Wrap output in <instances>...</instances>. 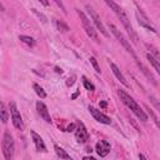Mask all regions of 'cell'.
<instances>
[{
	"instance_id": "8992f818",
	"label": "cell",
	"mask_w": 160,
	"mask_h": 160,
	"mask_svg": "<svg viewBox=\"0 0 160 160\" xmlns=\"http://www.w3.org/2000/svg\"><path fill=\"white\" fill-rule=\"evenodd\" d=\"M9 110H10V116L12 120V125L18 129V130H24V122H22V118L20 115V111L18 110V106L14 101H11L9 104Z\"/></svg>"
},
{
	"instance_id": "9a60e30c",
	"label": "cell",
	"mask_w": 160,
	"mask_h": 160,
	"mask_svg": "<svg viewBox=\"0 0 160 160\" xmlns=\"http://www.w3.org/2000/svg\"><path fill=\"white\" fill-rule=\"evenodd\" d=\"M134 60L136 61V64L139 65V68H141V71L145 74V76H146V78H148V79H149V80H150L152 84H156V82H155V79H154V76L151 75V72H149V71H148V69H146V68H145V66H144V65H142V64L139 61V59L136 58V59H134Z\"/></svg>"
},
{
	"instance_id": "5b68a950",
	"label": "cell",
	"mask_w": 160,
	"mask_h": 160,
	"mask_svg": "<svg viewBox=\"0 0 160 160\" xmlns=\"http://www.w3.org/2000/svg\"><path fill=\"white\" fill-rule=\"evenodd\" d=\"M109 29H110V31L114 34V36L118 39V41H119V42H120V44L124 46V49H125V50H126V51H128V52H129V54H130V55H131L134 59H136L138 56L135 55V52H134L132 48L130 46V42H129L126 39H125V36H124V35L120 32V30H119V29H118V28H116L114 24H109Z\"/></svg>"
},
{
	"instance_id": "ffe728a7",
	"label": "cell",
	"mask_w": 160,
	"mask_h": 160,
	"mask_svg": "<svg viewBox=\"0 0 160 160\" xmlns=\"http://www.w3.org/2000/svg\"><path fill=\"white\" fill-rule=\"evenodd\" d=\"M0 115H1V121L5 124L8 122V119H9V114H8V110L5 108V104L1 102V110H0Z\"/></svg>"
},
{
	"instance_id": "603a6c76",
	"label": "cell",
	"mask_w": 160,
	"mask_h": 160,
	"mask_svg": "<svg viewBox=\"0 0 160 160\" xmlns=\"http://www.w3.org/2000/svg\"><path fill=\"white\" fill-rule=\"evenodd\" d=\"M82 82H84V86H85L86 90H89V91H94V90H95L94 84H92L90 80H88L85 76H82Z\"/></svg>"
},
{
	"instance_id": "7a4b0ae2",
	"label": "cell",
	"mask_w": 160,
	"mask_h": 160,
	"mask_svg": "<svg viewBox=\"0 0 160 160\" xmlns=\"http://www.w3.org/2000/svg\"><path fill=\"white\" fill-rule=\"evenodd\" d=\"M119 96H120V99H121V101L141 120V121H146L148 120V114L140 108V105L126 92V91H124V90H119Z\"/></svg>"
},
{
	"instance_id": "3957f363",
	"label": "cell",
	"mask_w": 160,
	"mask_h": 160,
	"mask_svg": "<svg viewBox=\"0 0 160 160\" xmlns=\"http://www.w3.org/2000/svg\"><path fill=\"white\" fill-rule=\"evenodd\" d=\"M1 148H2V154H4L5 160H12L14 159V151H15V144H14V138L9 130L4 131Z\"/></svg>"
},
{
	"instance_id": "52a82bcc",
	"label": "cell",
	"mask_w": 160,
	"mask_h": 160,
	"mask_svg": "<svg viewBox=\"0 0 160 160\" xmlns=\"http://www.w3.org/2000/svg\"><path fill=\"white\" fill-rule=\"evenodd\" d=\"M86 10H88V14H89V16H90V20H92V22H94V25L98 28V30L104 35V36H109V32L106 31V29H105V26H104V24H102V21H101V19H100V16L95 12V10L91 8V6H86Z\"/></svg>"
},
{
	"instance_id": "4dcf8cb0",
	"label": "cell",
	"mask_w": 160,
	"mask_h": 160,
	"mask_svg": "<svg viewBox=\"0 0 160 160\" xmlns=\"http://www.w3.org/2000/svg\"><path fill=\"white\" fill-rule=\"evenodd\" d=\"M78 95H79V91H76V92H75V94H74V95H72V96H71V98H72V99H75V98H76V96H78Z\"/></svg>"
},
{
	"instance_id": "7c38bea8",
	"label": "cell",
	"mask_w": 160,
	"mask_h": 160,
	"mask_svg": "<svg viewBox=\"0 0 160 160\" xmlns=\"http://www.w3.org/2000/svg\"><path fill=\"white\" fill-rule=\"evenodd\" d=\"M95 150L99 154V156H101V158L106 156L110 152V144H109V141H106V140L98 141L96 145H95Z\"/></svg>"
},
{
	"instance_id": "e0dca14e",
	"label": "cell",
	"mask_w": 160,
	"mask_h": 160,
	"mask_svg": "<svg viewBox=\"0 0 160 160\" xmlns=\"http://www.w3.org/2000/svg\"><path fill=\"white\" fill-rule=\"evenodd\" d=\"M54 149H55L56 155H58L60 159H69V160H71V156H70L64 149H61L59 145H54Z\"/></svg>"
},
{
	"instance_id": "484cf974",
	"label": "cell",
	"mask_w": 160,
	"mask_h": 160,
	"mask_svg": "<svg viewBox=\"0 0 160 160\" xmlns=\"http://www.w3.org/2000/svg\"><path fill=\"white\" fill-rule=\"evenodd\" d=\"M32 11H34V12H35V14H36V15H38V16H39V18H41V19H42V21H44V22H45V21H46V18H45V16H44V15H42V14H40V12H38V11H36V10H35V9H32Z\"/></svg>"
},
{
	"instance_id": "7402d4cb",
	"label": "cell",
	"mask_w": 160,
	"mask_h": 160,
	"mask_svg": "<svg viewBox=\"0 0 160 160\" xmlns=\"http://www.w3.org/2000/svg\"><path fill=\"white\" fill-rule=\"evenodd\" d=\"M34 90H35V92L41 98V99H44V98H46V92L44 91V89L39 85V84H34Z\"/></svg>"
},
{
	"instance_id": "44dd1931",
	"label": "cell",
	"mask_w": 160,
	"mask_h": 160,
	"mask_svg": "<svg viewBox=\"0 0 160 160\" xmlns=\"http://www.w3.org/2000/svg\"><path fill=\"white\" fill-rule=\"evenodd\" d=\"M145 109L148 110V114H149V115H150V116L152 118V120H154V122H155V125H156V126L159 128V130H160V120L158 119V116L155 115V112H154V111H152V110H151V109H150L149 106H145Z\"/></svg>"
},
{
	"instance_id": "30bf717a",
	"label": "cell",
	"mask_w": 160,
	"mask_h": 160,
	"mask_svg": "<svg viewBox=\"0 0 160 160\" xmlns=\"http://www.w3.org/2000/svg\"><path fill=\"white\" fill-rule=\"evenodd\" d=\"M36 110H38V114L40 115V118L45 121V122H48V124H51V116H50V112H49V110H48V106L42 102V101H38L36 102Z\"/></svg>"
},
{
	"instance_id": "83f0119b",
	"label": "cell",
	"mask_w": 160,
	"mask_h": 160,
	"mask_svg": "<svg viewBox=\"0 0 160 160\" xmlns=\"http://www.w3.org/2000/svg\"><path fill=\"white\" fill-rule=\"evenodd\" d=\"M66 84H68V85H70V86H71V85H72V84H74V76H72V78H71V79H69V81H68V82H66Z\"/></svg>"
},
{
	"instance_id": "6da1fadb",
	"label": "cell",
	"mask_w": 160,
	"mask_h": 160,
	"mask_svg": "<svg viewBox=\"0 0 160 160\" xmlns=\"http://www.w3.org/2000/svg\"><path fill=\"white\" fill-rule=\"evenodd\" d=\"M105 1V4L115 12V15L119 18V20L121 21V24L124 25V28L126 29V31H128V34H129V36H130V40L134 42V44H136L138 42V35H136V32H135V30L132 29V26H131V24H130V20H129V18H128V15L125 14V11L122 10V8H120L114 0H104Z\"/></svg>"
},
{
	"instance_id": "ba28073f",
	"label": "cell",
	"mask_w": 160,
	"mask_h": 160,
	"mask_svg": "<svg viewBox=\"0 0 160 160\" xmlns=\"http://www.w3.org/2000/svg\"><path fill=\"white\" fill-rule=\"evenodd\" d=\"M75 138H76L78 142H80V144H84V142H86V141L89 140V132H88L85 125H84L81 121H79L78 125H76V129H75Z\"/></svg>"
},
{
	"instance_id": "d4e9b609",
	"label": "cell",
	"mask_w": 160,
	"mask_h": 160,
	"mask_svg": "<svg viewBox=\"0 0 160 160\" xmlns=\"http://www.w3.org/2000/svg\"><path fill=\"white\" fill-rule=\"evenodd\" d=\"M54 1H55V2H56L59 6H60V9H61L64 12H66V10H65V6H64V4H62V1H61V0H54Z\"/></svg>"
},
{
	"instance_id": "277c9868",
	"label": "cell",
	"mask_w": 160,
	"mask_h": 160,
	"mask_svg": "<svg viewBox=\"0 0 160 160\" xmlns=\"http://www.w3.org/2000/svg\"><path fill=\"white\" fill-rule=\"evenodd\" d=\"M76 12H78V15H79V18H80V20H81L82 28H84L85 32L88 34V36H89L90 39H92L94 41L99 42V35H98V31L95 30L94 25L90 22V19H89L82 11H80V10H76Z\"/></svg>"
},
{
	"instance_id": "5bb4252c",
	"label": "cell",
	"mask_w": 160,
	"mask_h": 160,
	"mask_svg": "<svg viewBox=\"0 0 160 160\" xmlns=\"http://www.w3.org/2000/svg\"><path fill=\"white\" fill-rule=\"evenodd\" d=\"M110 68H111V70H112V72H114V75L116 76V79L124 85V86H126V88H130V84L126 81V79H125V76L122 75V72L120 71V69L114 64V62H110Z\"/></svg>"
},
{
	"instance_id": "4316f807",
	"label": "cell",
	"mask_w": 160,
	"mask_h": 160,
	"mask_svg": "<svg viewBox=\"0 0 160 160\" xmlns=\"http://www.w3.org/2000/svg\"><path fill=\"white\" fill-rule=\"evenodd\" d=\"M39 1H40L44 6H48V5H49V1H48V0H39Z\"/></svg>"
},
{
	"instance_id": "4fadbf2b",
	"label": "cell",
	"mask_w": 160,
	"mask_h": 160,
	"mask_svg": "<svg viewBox=\"0 0 160 160\" xmlns=\"http://www.w3.org/2000/svg\"><path fill=\"white\" fill-rule=\"evenodd\" d=\"M30 134H31V138H32V141H34V144H35L36 150H38V151H41V152H45V151H46V146H45V142H44V140L41 139V136H40L38 132H35L34 130H31Z\"/></svg>"
},
{
	"instance_id": "8fae6325",
	"label": "cell",
	"mask_w": 160,
	"mask_h": 160,
	"mask_svg": "<svg viewBox=\"0 0 160 160\" xmlns=\"http://www.w3.org/2000/svg\"><path fill=\"white\" fill-rule=\"evenodd\" d=\"M136 18H138L139 24H140L142 28H145V29H148V30H150V31H152V32H155V31H156V30L151 26L150 20L146 18V15H145L140 9H138V11H136Z\"/></svg>"
},
{
	"instance_id": "d6986e66",
	"label": "cell",
	"mask_w": 160,
	"mask_h": 160,
	"mask_svg": "<svg viewBox=\"0 0 160 160\" xmlns=\"http://www.w3.org/2000/svg\"><path fill=\"white\" fill-rule=\"evenodd\" d=\"M55 24H56V28H58L60 31H62V32H66V31H69V30H70L69 25H68V24H65L62 20H56V21H55Z\"/></svg>"
},
{
	"instance_id": "9c48e42d",
	"label": "cell",
	"mask_w": 160,
	"mask_h": 160,
	"mask_svg": "<svg viewBox=\"0 0 160 160\" xmlns=\"http://www.w3.org/2000/svg\"><path fill=\"white\" fill-rule=\"evenodd\" d=\"M89 111H90V114L92 115V118H94L96 121H99V122H101V124H105V125H110V124H111V119H110L108 115H105L104 112H101L100 110L95 109L94 106H89Z\"/></svg>"
},
{
	"instance_id": "2e32d148",
	"label": "cell",
	"mask_w": 160,
	"mask_h": 160,
	"mask_svg": "<svg viewBox=\"0 0 160 160\" xmlns=\"http://www.w3.org/2000/svg\"><path fill=\"white\" fill-rule=\"evenodd\" d=\"M146 58H148V60L150 61V64L152 65V68L158 71V74L160 75V61L156 59V58H154L151 54H146Z\"/></svg>"
},
{
	"instance_id": "f1b7e54d",
	"label": "cell",
	"mask_w": 160,
	"mask_h": 160,
	"mask_svg": "<svg viewBox=\"0 0 160 160\" xmlns=\"http://www.w3.org/2000/svg\"><path fill=\"white\" fill-rule=\"evenodd\" d=\"M55 71L59 72V74H62V69H60V68H58V66L55 68Z\"/></svg>"
},
{
	"instance_id": "ac0fdd59",
	"label": "cell",
	"mask_w": 160,
	"mask_h": 160,
	"mask_svg": "<svg viewBox=\"0 0 160 160\" xmlns=\"http://www.w3.org/2000/svg\"><path fill=\"white\" fill-rule=\"evenodd\" d=\"M19 40L22 41L24 44H26L28 46H34L35 45V40L31 36H28V35H20L19 36Z\"/></svg>"
},
{
	"instance_id": "f546056e",
	"label": "cell",
	"mask_w": 160,
	"mask_h": 160,
	"mask_svg": "<svg viewBox=\"0 0 160 160\" xmlns=\"http://www.w3.org/2000/svg\"><path fill=\"white\" fill-rule=\"evenodd\" d=\"M139 158H140V159H148V158H146L145 155H142V154H139Z\"/></svg>"
},
{
	"instance_id": "cb8c5ba5",
	"label": "cell",
	"mask_w": 160,
	"mask_h": 160,
	"mask_svg": "<svg viewBox=\"0 0 160 160\" xmlns=\"http://www.w3.org/2000/svg\"><path fill=\"white\" fill-rule=\"evenodd\" d=\"M90 62H91V65L94 66V69H95V71L96 72H101V70H100V66H99V64H98V61H96V59L94 58V56H91L90 59Z\"/></svg>"
}]
</instances>
